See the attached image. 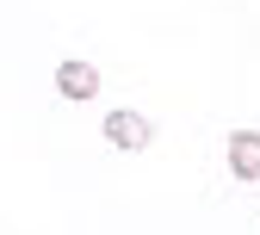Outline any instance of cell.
Instances as JSON below:
<instances>
[{
    "label": "cell",
    "mask_w": 260,
    "mask_h": 235,
    "mask_svg": "<svg viewBox=\"0 0 260 235\" xmlns=\"http://www.w3.org/2000/svg\"><path fill=\"white\" fill-rule=\"evenodd\" d=\"M149 137H155V124H149L143 112H112V118H106V143H112V149H124V155L149 149Z\"/></svg>",
    "instance_id": "1"
},
{
    "label": "cell",
    "mask_w": 260,
    "mask_h": 235,
    "mask_svg": "<svg viewBox=\"0 0 260 235\" xmlns=\"http://www.w3.org/2000/svg\"><path fill=\"white\" fill-rule=\"evenodd\" d=\"M56 93L75 99V106L93 99V93H100V69H93V62H62V69H56Z\"/></svg>",
    "instance_id": "2"
},
{
    "label": "cell",
    "mask_w": 260,
    "mask_h": 235,
    "mask_svg": "<svg viewBox=\"0 0 260 235\" xmlns=\"http://www.w3.org/2000/svg\"><path fill=\"white\" fill-rule=\"evenodd\" d=\"M230 174L236 180H260V130H236L230 137Z\"/></svg>",
    "instance_id": "3"
}]
</instances>
